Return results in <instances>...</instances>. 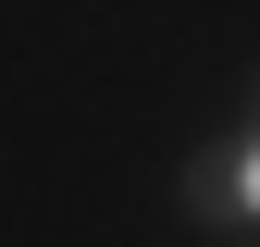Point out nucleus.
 I'll return each mask as SVG.
<instances>
[{"label": "nucleus", "mask_w": 260, "mask_h": 247, "mask_svg": "<svg viewBox=\"0 0 260 247\" xmlns=\"http://www.w3.org/2000/svg\"><path fill=\"white\" fill-rule=\"evenodd\" d=\"M236 223H260V148L236 161Z\"/></svg>", "instance_id": "obj_1"}]
</instances>
